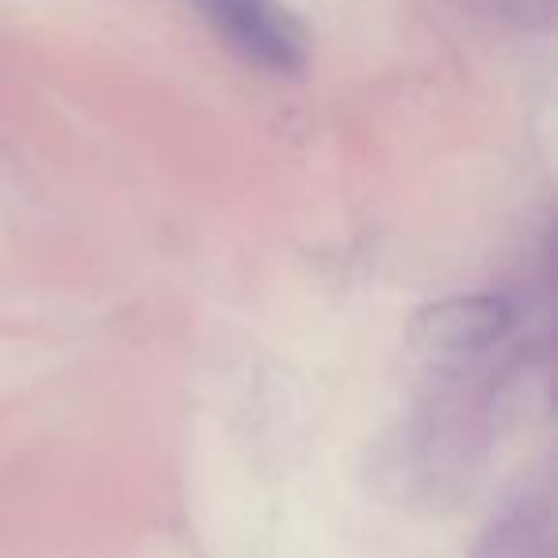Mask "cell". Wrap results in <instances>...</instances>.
<instances>
[{
  "mask_svg": "<svg viewBox=\"0 0 558 558\" xmlns=\"http://www.w3.org/2000/svg\"><path fill=\"white\" fill-rule=\"evenodd\" d=\"M199 16L215 27L248 65L276 77H299L311 62V43L295 16L279 0H192Z\"/></svg>",
  "mask_w": 558,
  "mask_h": 558,
  "instance_id": "cell-1",
  "label": "cell"
},
{
  "mask_svg": "<svg viewBox=\"0 0 558 558\" xmlns=\"http://www.w3.org/2000/svg\"><path fill=\"white\" fill-rule=\"evenodd\" d=\"M512 322V311L494 295H459L433 303L413 314L410 322V344L421 356L433 360H456L482 352L505 337Z\"/></svg>",
  "mask_w": 558,
  "mask_h": 558,
  "instance_id": "cell-2",
  "label": "cell"
}]
</instances>
